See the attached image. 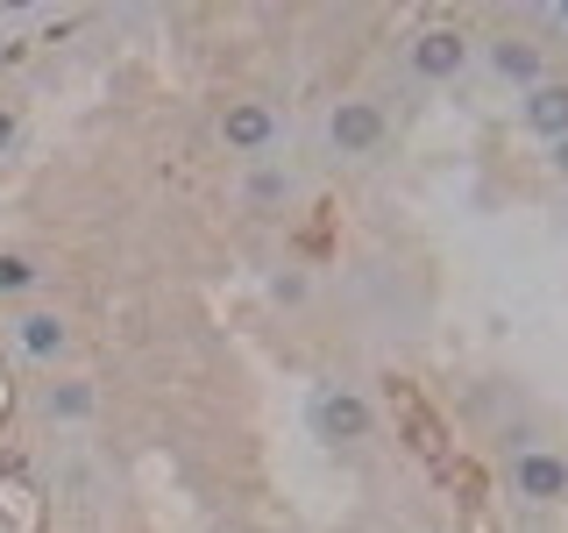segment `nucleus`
Returning a JSON list of instances; mask_svg holds the SVG:
<instances>
[{"label": "nucleus", "mask_w": 568, "mask_h": 533, "mask_svg": "<svg viewBox=\"0 0 568 533\" xmlns=\"http://www.w3.org/2000/svg\"><path fill=\"white\" fill-rule=\"evenodd\" d=\"M511 491L532 497V505H555V497H568V462L547 449H519L511 455Z\"/></svg>", "instance_id": "nucleus-1"}, {"label": "nucleus", "mask_w": 568, "mask_h": 533, "mask_svg": "<svg viewBox=\"0 0 568 533\" xmlns=\"http://www.w3.org/2000/svg\"><path fill=\"white\" fill-rule=\"evenodd\" d=\"M313 426H320V441H363L369 434V405L355 399L348 384H327L313 399Z\"/></svg>", "instance_id": "nucleus-2"}, {"label": "nucleus", "mask_w": 568, "mask_h": 533, "mask_svg": "<svg viewBox=\"0 0 568 533\" xmlns=\"http://www.w3.org/2000/svg\"><path fill=\"white\" fill-rule=\"evenodd\" d=\"M327 135H334V150H342V157L377 150V142H384V107L377 100H342V107H334V121H327Z\"/></svg>", "instance_id": "nucleus-3"}, {"label": "nucleus", "mask_w": 568, "mask_h": 533, "mask_svg": "<svg viewBox=\"0 0 568 533\" xmlns=\"http://www.w3.org/2000/svg\"><path fill=\"white\" fill-rule=\"evenodd\" d=\"M462 64H469V43H462L455 29H426L413 43V71H419V79H455Z\"/></svg>", "instance_id": "nucleus-4"}, {"label": "nucleus", "mask_w": 568, "mask_h": 533, "mask_svg": "<svg viewBox=\"0 0 568 533\" xmlns=\"http://www.w3.org/2000/svg\"><path fill=\"white\" fill-rule=\"evenodd\" d=\"M221 129H227V142H235V150L256 157V150H271V142H277V114H271L263 100H235Z\"/></svg>", "instance_id": "nucleus-5"}, {"label": "nucleus", "mask_w": 568, "mask_h": 533, "mask_svg": "<svg viewBox=\"0 0 568 533\" xmlns=\"http://www.w3.org/2000/svg\"><path fill=\"white\" fill-rule=\"evenodd\" d=\"M526 129L532 135H555V142L568 135V86H547V79L532 86V93H526Z\"/></svg>", "instance_id": "nucleus-6"}, {"label": "nucleus", "mask_w": 568, "mask_h": 533, "mask_svg": "<svg viewBox=\"0 0 568 533\" xmlns=\"http://www.w3.org/2000/svg\"><path fill=\"white\" fill-rule=\"evenodd\" d=\"M490 64L505 71V79H519V86H540V50H532V43H497Z\"/></svg>", "instance_id": "nucleus-7"}, {"label": "nucleus", "mask_w": 568, "mask_h": 533, "mask_svg": "<svg viewBox=\"0 0 568 533\" xmlns=\"http://www.w3.org/2000/svg\"><path fill=\"white\" fill-rule=\"evenodd\" d=\"M22 349H29V355H58V349H64V320H58V313H29V320H22Z\"/></svg>", "instance_id": "nucleus-8"}, {"label": "nucleus", "mask_w": 568, "mask_h": 533, "mask_svg": "<svg viewBox=\"0 0 568 533\" xmlns=\"http://www.w3.org/2000/svg\"><path fill=\"white\" fill-rule=\"evenodd\" d=\"M284 192H292V171H256V178H248V200H256V207L284 200Z\"/></svg>", "instance_id": "nucleus-9"}, {"label": "nucleus", "mask_w": 568, "mask_h": 533, "mask_svg": "<svg viewBox=\"0 0 568 533\" xmlns=\"http://www.w3.org/2000/svg\"><path fill=\"white\" fill-rule=\"evenodd\" d=\"M85 405H93V391H85V384H64V391H50V413H64V420H79Z\"/></svg>", "instance_id": "nucleus-10"}, {"label": "nucleus", "mask_w": 568, "mask_h": 533, "mask_svg": "<svg viewBox=\"0 0 568 533\" xmlns=\"http://www.w3.org/2000/svg\"><path fill=\"white\" fill-rule=\"evenodd\" d=\"M36 271H29V257H0V292H29Z\"/></svg>", "instance_id": "nucleus-11"}, {"label": "nucleus", "mask_w": 568, "mask_h": 533, "mask_svg": "<svg viewBox=\"0 0 568 533\" xmlns=\"http://www.w3.org/2000/svg\"><path fill=\"white\" fill-rule=\"evenodd\" d=\"M8 142H14V114H8V107H0V150H8Z\"/></svg>", "instance_id": "nucleus-12"}, {"label": "nucleus", "mask_w": 568, "mask_h": 533, "mask_svg": "<svg viewBox=\"0 0 568 533\" xmlns=\"http://www.w3.org/2000/svg\"><path fill=\"white\" fill-rule=\"evenodd\" d=\"M555 171H561V178H568V135H561V142H555Z\"/></svg>", "instance_id": "nucleus-13"}, {"label": "nucleus", "mask_w": 568, "mask_h": 533, "mask_svg": "<svg viewBox=\"0 0 568 533\" xmlns=\"http://www.w3.org/2000/svg\"><path fill=\"white\" fill-rule=\"evenodd\" d=\"M555 22H561V29H568V8H555Z\"/></svg>", "instance_id": "nucleus-14"}]
</instances>
